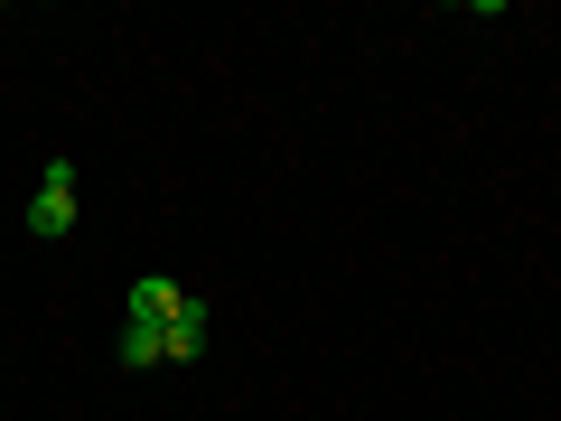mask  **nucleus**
I'll use <instances>...</instances> for the list:
<instances>
[{
  "label": "nucleus",
  "instance_id": "2",
  "mask_svg": "<svg viewBox=\"0 0 561 421\" xmlns=\"http://www.w3.org/2000/svg\"><path fill=\"white\" fill-rule=\"evenodd\" d=\"M179 309H187V291H179L169 272H140V281H131V319H140V328H169Z\"/></svg>",
  "mask_w": 561,
  "mask_h": 421
},
{
  "label": "nucleus",
  "instance_id": "1",
  "mask_svg": "<svg viewBox=\"0 0 561 421\" xmlns=\"http://www.w3.org/2000/svg\"><path fill=\"white\" fill-rule=\"evenodd\" d=\"M28 235H38V243H66V235H76V160H47L38 197H28Z\"/></svg>",
  "mask_w": 561,
  "mask_h": 421
},
{
  "label": "nucleus",
  "instance_id": "3",
  "mask_svg": "<svg viewBox=\"0 0 561 421\" xmlns=\"http://www.w3.org/2000/svg\"><path fill=\"white\" fill-rule=\"evenodd\" d=\"M160 346H169V356H197V346H206V300H187L179 319L160 328Z\"/></svg>",
  "mask_w": 561,
  "mask_h": 421
},
{
  "label": "nucleus",
  "instance_id": "4",
  "mask_svg": "<svg viewBox=\"0 0 561 421\" xmlns=\"http://www.w3.org/2000/svg\"><path fill=\"white\" fill-rule=\"evenodd\" d=\"M122 365H131V375H140V365H169V346H160V328H122Z\"/></svg>",
  "mask_w": 561,
  "mask_h": 421
}]
</instances>
